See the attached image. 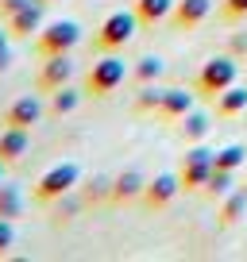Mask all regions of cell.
I'll return each mask as SVG.
<instances>
[{"mask_svg": "<svg viewBox=\"0 0 247 262\" xmlns=\"http://www.w3.org/2000/svg\"><path fill=\"white\" fill-rule=\"evenodd\" d=\"M232 85H236V58L220 54V58H209V62L201 66L197 81H193V93H197L201 100H216L224 89H232Z\"/></svg>", "mask_w": 247, "mask_h": 262, "instance_id": "obj_1", "label": "cell"}, {"mask_svg": "<svg viewBox=\"0 0 247 262\" xmlns=\"http://www.w3.org/2000/svg\"><path fill=\"white\" fill-rule=\"evenodd\" d=\"M135 12H108L105 19H100L97 35H93V47L100 50V54H116V50H123L128 42H132L135 35Z\"/></svg>", "mask_w": 247, "mask_h": 262, "instance_id": "obj_2", "label": "cell"}, {"mask_svg": "<svg viewBox=\"0 0 247 262\" xmlns=\"http://www.w3.org/2000/svg\"><path fill=\"white\" fill-rule=\"evenodd\" d=\"M77 178H81V170H77L74 162H58V166H50V170L43 173L39 181H35V189H31L35 205H54V201H62V196H66L70 189L77 185Z\"/></svg>", "mask_w": 247, "mask_h": 262, "instance_id": "obj_3", "label": "cell"}, {"mask_svg": "<svg viewBox=\"0 0 247 262\" xmlns=\"http://www.w3.org/2000/svg\"><path fill=\"white\" fill-rule=\"evenodd\" d=\"M77 42H81V27H77L74 19H54V24H43V31L35 35V50H39V58L70 54Z\"/></svg>", "mask_w": 247, "mask_h": 262, "instance_id": "obj_4", "label": "cell"}, {"mask_svg": "<svg viewBox=\"0 0 247 262\" xmlns=\"http://www.w3.org/2000/svg\"><path fill=\"white\" fill-rule=\"evenodd\" d=\"M123 77H128V66H123L116 54H105L100 62H93V70L85 74V93L97 97V100H105L108 93H116L123 85Z\"/></svg>", "mask_w": 247, "mask_h": 262, "instance_id": "obj_5", "label": "cell"}, {"mask_svg": "<svg viewBox=\"0 0 247 262\" xmlns=\"http://www.w3.org/2000/svg\"><path fill=\"white\" fill-rule=\"evenodd\" d=\"M213 155L216 150H209L205 147V139L197 143V147L190 150V155L181 158V173H178V181H181V189L186 193H197V189H205L209 185V178H213Z\"/></svg>", "mask_w": 247, "mask_h": 262, "instance_id": "obj_6", "label": "cell"}, {"mask_svg": "<svg viewBox=\"0 0 247 262\" xmlns=\"http://www.w3.org/2000/svg\"><path fill=\"white\" fill-rule=\"evenodd\" d=\"M70 77H74V62H70V54H54L43 62L39 77H35V89L39 93H54L62 89V85H70Z\"/></svg>", "mask_w": 247, "mask_h": 262, "instance_id": "obj_7", "label": "cell"}, {"mask_svg": "<svg viewBox=\"0 0 247 262\" xmlns=\"http://www.w3.org/2000/svg\"><path fill=\"white\" fill-rule=\"evenodd\" d=\"M178 189H181V181L174 178V173H158V178H151L147 189H143V205H147L151 212H158V208H166L174 201Z\"/></svg>", "mask_w": 247, "mask_h": 262, "instance_id": "obj_8", "label": "cell"}, {"mask_svg": "<svg viewBox=\"0 0 247 262\" xmlns=\"http://www.w3.org/2000/svg\"><path fill=\"white\" fill-rule=\"evenodd\" d=\"M39 120H43L39 97H19V100H12L8 112H4V127H27V131H31Z\"/></svg>", "mask_w": 247, "mask_h": 262, "instance_id": "obj_9", "label": "cell"}, {"mask_svg": "<svg viewBox=\"0 0 247 262\" xmlns=\"http://www.w3.org/2000/svg\"><path fill=\"white\" fill-rule=\"evenodd\" d=\"M4 27H8L12 39H31V35L43 31V4L35 0V4H27L24 12H16L12 19H4Z\"/></svg>", "mask_w": 247, "mask_h": 262, "instance_id": "obj_10", "label": "cell"}, {"mask_svg": "<svg viewBox=\"0 0 247 262\" xmlns=\"http://www.w3.org/2000/svg\"><path fill=\"white\" fill-rule=\"evenodd\" d=\"M143 189H147V181H143L139 170H123L120 178L108 185V196H112V205H128V201L143 196Z\"/></svg>", "mask_w": 247, "mask_h": 262, "instance_id": "obj_11", "label": "cell"}, {"mask_svg": "<svg viewBox=\"0 0 247 262\" xmlns=\"http://www.w3.org/2000/svg\"><path fill=\"white\" fill-rule=\"evenodd\" d=\"M209 0H178L174 4V12H170V24L178 27V31H190V27H197L201 19L209 16Z\"/></svg>", "mask_w": 247, "mask_h": 262, "instance_id": "obj_12", "label": "cell"}, {"mask_svg": "<svg viewBox=\"0 0 247 262\" xmlns=\"http://www.w3.org/2000/svg\"><path fill=\"white\" fill-rule=\"evenodd\" d=\"M27 147H31L27 127H4V131H0V162H4V166L19 162V158L27 155Z\"/></svg>", "mask_w": 247, "mask_h": 262, "instance_id": "obj_13", "label": "cell"}, {"mask_svg": "<svg viewBox=\"0 0 247 262\" xmlns=\"http://www.w3.org/2000/svg\"><path fill=\"white\" fill-rule=\"evenodd\" d=\"M186 112H193V93L186 89H166L162 93V104H158V120H181Z\"/></svg>", "mask_w": 247, "mask_h": 262, "instance_id": "obj_14", "label": "cell"}, {"mask_svg": "<svg viewBox=\"0 0 247 262\" xmlns=\"http://www.w3.org/2000/svg\"><path fill=\"white\" fill-rule=\"evenodd\" d=\"M132 12H135V19H139L143 27H155L174 12V0H135Z\"/></svg>", "mask_w": 247, "mask_h": 262, "instance_id": "obj_15", "label": "cell"}, {"mask_svg": "<svg viewBox=\"0 0 247 262\" xmlns=\"http://www.w3.org/2000/svg\"><path fill=\"white\" fill-rule=\"evenodd\" d=\"M247 112V89L243 85H232L216 97V116L220 120H232V116H243Z\"/></svg>", "mask_w": 247, "mask_h": 262, "instance_id": "obj_16", "label": "cell"}, {"mask_svg": "<svg viewBox=\"0 0 247 262\" xmlns=\"http://www.w3.org/2000/svg\"><path fill=\"white\" fill-rule=\"evenodd\" d=\"M243 212H247V193H243V189L224 193V205H220V224H224V228H232Z\"/></svg>", "mask_w": 247, "mask_h": 262, "instance_id": "obj_17", "label": "cell"}, {"mask_svg": "<svg viewBox=\"0 0 247 262\" xmlns=\"http://www.w3.org/2000/svg\"><path fill=\"white\" fill-rule=\"evenodd\" d=\"M243 162H247V147H239V143H232V147H224V150H216V155H213L216 170H232V173H236Z\"/></svg>", "mask_w": 247, "mask_h": 262, "instance_id": "obj_18", "label": "cell"}, {"mask_svg": "<svg viewBox=\"0 0 247 262\" xmlns=\"http://www.w3.org/2000/svg\"><path fill=\"white\" fill-rule=\"evenodd\" d=\"M209 127H213V123H209L205 112H186V116H181V135H186V139H193V143L205 139Z\"/></svg>", "mask_w": 247, "mask_h": 262, "instance_id": "obj_19", "label": "cell"}, {"mask_svg": "<svg viewBox=\"0 0 247 262\" xmlns=\"http://www.w3.org/2000/svg\"><path fill=\"white\" fill-rule=\"evenodd\" d=\"M135 85H155L158 77H162V58H155V54H147V58H139L135 62Z\"/></svg>", "mask_w": 247, "mask_h": 262, "instance_id": "obj_20", "label": "cell"}, {"mask_svg": "<svg viewBox=\"0 0 247 262\" xmlns=\"http://www.w3.org/2000/svg\"><path fill=\"white\" fill-rule=\"evenodd\" d=\"M77 100H81V93L70 89V85H62V89L50 93V112H54V116H70L77 108Z\"/></svg>", "mask_w": 247, "mask_h": 262, "instance_id": "obj_21", "label": "cell"}, {"mask_svg": "<svg viewBox=\"0 0 247 262\" xmlns=\"http://www.w3.org/2000/svg\"><path fill=\"white\" fill-rule=\"evenodd\" d=\"M19 212H24V196H19V189L0 181V216L12 220V216H19Z\"/></svg>", "mask_w": 247, "mask_h": 262, "instance_id": "obj_22", "label": "cell"}, {"mask_svg": "<svg viewBox=\"0 0 247 262\" xmlns=\"http://www.w3.org/2000/svg\"><path fill=\"white\" fill-rule=\"evenodd\" d=\"M158 104H162V89H155V85H139V97H135V116H147V112H158Z\"/></svg>", "mask_w": 247, "mask_h": 262, "instance_id": "obj_23", "label": "cell"}, {"mask_svg": "<svg viewBox=\"0 0 247 262\" xmlns=\"http://www.w3.org/2000/svg\"><path fill=\"white\" fill-rule=\"evenodd\" d=\"M205 193H209V196H224V193H232V170H213V178H209Z\"/></svg>", "mask_w": 247, "mask_h": 262, "instance_id": "obj_24", "label": "cell"}, {"mask_svg": "<svg viewBox=\"0 0 247 262\" xmlns=\"http://www.w3.org/2000/svg\"><path fill=\"white\" fill-rule=\"evenodd\" d=\"M247 16V0H224L220 4V19L224 24H236V19Z\"/></svg>", "mask_w": 247, "mask_h": 262, "instance_id": "obj_25", "label": "cell"}, {"mask_svg": "<svg viewBox=\"0 0 247 262\" xmlns=\"http://www.w3.org/2000/svg\"><path fill=\"white\" fill-rule=\"evenodd\" d=\"M12 243H16V228H12V220H4V216H0V258L12 251Z\"/></svg>", "mask_w": 247, "mask_h": 262, "instance_id": "obj_26", "label": "cell"}, {"mask_svg": "<svg viewBox=\"0 0 247 262\" xmlns=\"http://www.w3.org/2000/svg\"><path fill=\"white\" fill-rule=\"evenodd\" d=\"M27 4H35V0H0V24H4V19H12L16 12H24Z\"/></svg>", "mask_w": 247, "mask_h": 262, "instance_id": "obj_27", "label": "cell"}, {"mask_svg": "<svg viewBox=\"0 0 247 262\" xmlns=\"http://www.w3.org/2000/svg\"><path fill=\"white\" fill-rule=\"evenodd\" d=\"M228 54H232V58H243V54H247V35H243V31H236V35L228 39Z\"/></svg>", "mask_w": 247, "mask_h": 262, "instance_id": "obj_28", "label": "cell"}, {"mask_svg": "<svg viewBox=\"0 0 247 262\" xmlns=\"http://www.w3.org/2000/svg\"><path fill=\"white\" fill-rule=\"evenodd\" d=\"M8 62H12V50H8V47H0V74L8 70Z\"/></svg>", "mask_w": 247, "mask_h": 262, "instance_id": "obj_29", "label": "cell"}, {"mask_svg": "<svg viewBox=\"0 0 247 262\" xmlns=\"http://www.w3.org/2000/svg\"><path fill=\"white\" fill-rule=\"evenodd\" d=\"M8 39H12V35H8V27H0V47H8Z\"/></svg>", "mask_w": 247, "mask_h": 262, "instance_id": "obj_30", "label": "cell"}, {"mask_svg": "<svg viewBox=\"0 0 247 262\" xmlns=\"http://www.w3.org/2000/svg\"><path fill=\"white\" fill-rule=\"evenodd\" d=\"M0 181H4V162H0Z\"/></svg>", "mask_w": 247, "mask_h": 262, "instance_id": "obj_31", "label": "cell"}, {"mask_svg": "<svg viewBox=\"0 0 247 262\" xmlns=\"http://www.w3.org/2000/svg\"><path fill=\"white\" fill-rule=\"evenodd\" d=\"M39 4H54V0H39Z\"/></svg>", "mask_w": 247, "mask_h": 262, "instance_id": "obj_32", "label": "cell"}]
</instances>
